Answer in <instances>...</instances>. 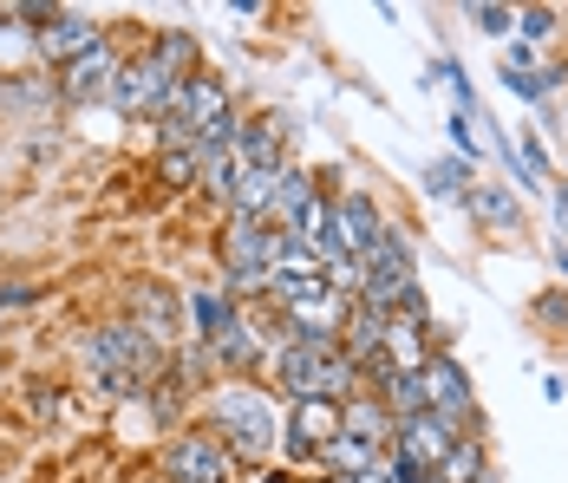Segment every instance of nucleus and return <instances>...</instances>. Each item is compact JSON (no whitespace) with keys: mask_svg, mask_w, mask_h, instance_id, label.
<instances>
[{"mask_svg":"<svg viewBox=\"0 0 568 483\" xmlns=\"http://www.w3.org/2000/svg\"><path fill=\"white\" fill-rule=\"evenodd\" d=\"M72 360H79V379H85V392H99L105 405H138L144 392H151V379L171 366V353L164 346H151L144 333L131 321H99L85 326L79 340H72Z\"/></svg>","mask_w":568,"mask_h":483,"instance_id":"nucleus-1","label":"nucleus"},{"mask_svg":"<svg viewBox=\"0 0 568 483\" xmlns=\"http://www.w3.org/2000/svg\"><path fill=\"white\" fill-rule=\"evenodd\" d=\"M203 425L223 437L229 451H235V464L242 471H262L275 451H282V419L287 405L275 392H262L255 379H216L210 392H203Z\"/></svg>","mask_w":568,"mask_h":483,"instance_id":"nucleus-2","label":"nucleus"},{"mask_svg":"<svg viewBox=\"0 0 568 483\" xmlns=\"http://www.w3.org/2000/svg\"><path fill=\"white\" fill-rule=\"evenodd\" d=\"M287 229L275 222H248V215H223V235H216V262H223V288L235 301H268V281L282 262Z\"/></svg>","mask_w":568,"mask_h":483,"instance_id":"nucleus-3","label":"nucleus"},{"mask_svg":"<svg viewBox=\"0 0 568 483\" xmlns=\"http://www.w3.org/2000/svg\"><path fill=\"white\" fill-rule=\"evenodd\" d=\"M418 288V262H412V235L398 229V222H386V235L366 249V262H359V308L366 314H386L393 321L398 301Z\"/></svg>","mask_w":568,"mask_h":483,"instance_id":"nucleus-4","label":"nucleus"},{"mask_svg":"<svg viewBox=\"0 0 568 483\" xmlns=\"http://www.w3.org/2000/svg\"><path fill=\"white\" fill-rule=\"evenodd\" d=\"M158 483H242V464L210 425H183L158 444Z\"/></svg>","mask_w":568,"mask_h":483,"instance_id":"nucleus-5","label":"nucleus"},{"mask_svg":"<svg viewBox=\"0 0 568 483\" xmlns=\"http://www.w3.org/2000/svg\"><path fill=\"white\" fill-rule=\"evenodd\" d=\"M176 92H183V79H176L158 53H124L118 85H112V99H105V105H112L118 118H151V124H158V118L171 111Z\"/></svg>","mask_w":568,"mask_h":483,"instance_id":"nucleus-6","label":"nucleus"},{"mask_svg":"<svg viewBox=\"0 0 568 483\" xmlns=\"http://www.w3.org/2000/svg\"><path fill=\"white\" fill-rule=\"evenodd\" d=\"M118 321H131L151 346H164V353H176V346L190 340V321H183V288H171V281H131V288H124Z\"/></svg>","mask_w":568,"mask_h":483,"instance_id":"nucleus-7","label":"nucleus"},{"mask_svg":"<svg viewBox=\"0 0 568 483\" xmlns=\"http://www.w3.org/2000/svg\"><path fill=\"white\" fill-rule=\"evenodd\" d=\"M341 437V405L334 399H301V405H287L282 419V464H314L327 444Z\"/></svg>","mask_w":568,"mask_h":483,"instance_id":"nucleus-8","label":"nucleus"},{"mask_svg":"<svg viewBox=\"0 0 568 483\" xmlns=\"http://www.w3.org/2000/svg\"><path fill=\"white\" fill-rule=\"evenodd\" d=\"M105 40V27L92 20V13H72V7H59L53 20L33 33V59H40V72L53 66V72H65V66H79V59L92 53Z\"/></svg>","mask_w":568,"mask_h":483,"instance_id":"nucleus-9","label":"nucleus"},{"mask_svg":"<svg viewBox=\"0 0 568 483\" xmlns=\"http://www.w3.org/2000/svg\"><path fill=\"white\" fill-rule=\"evenodd\" d=\"M334 353H341V346H334ZM334 353H321V346H307V340H275V360H268L275 392H282L287 405L327 399V360H334Z\"/></svg>","mask_w":568,"mask_h":483,"instance_id":"nucleus-10","label":"nucleus"},{"mask_svg":"<svg viewBox=\"0 0 568 483\" xmlns=\"http://www.w3.org/2000/svg\"><path fill=\"white\" fill-rule=\"evenodd\" d=\"M118 66H124V40L105 33V40L79 59V66H65V72H59V105H99V99H112Z\"/></svg>","mask_w":568,"mask_h":483,"instance_id":"nucleus-11","label":"nucleus"},{"mask_svg":"<svg viewBox=\"0 0 568 483\" xmlns=\"http://www.w3.org/2000/svg\"><path fill=\"white\" fill-rule=\"evenodd\" d=\"M418 379H425V412H438L452 431H464L477 419V392H470V373L457 366V353H432Z\"/></svg>","mask_w":568,"mask_h":483,"instance_id":"nucleus-12","label":"nucleus"},{"mask_svg":"<svg viewBox=\"0 0 568 483\" xmlns=\"http://www.w3.org/2000/svg\"><path fill=\"white\" fill-rule=\"evenodd\" d=\"M210 360H216V373L223 379H255L262 373V360H268V340H262V326L248 321V314H235V321L210 340Z\"/></svg>","mask_w":568,"mask_h":483,"instance_id":"nucleus-13","label":"nucleus"},{"mask_svg":"<svg viewBox=\"0 0 568 483\" xmlns=\"http://www.w3.org/2000/svg\"><path fill=\"white\" fill-rule=\"evenodd\" d=\"M457 437H464V431H452L438 412H418V419H405V425H398L393 451H405V457H412V464H425V471H438V464L457 451Z\"/></svg>","mask_w":568,"mask_h":483,"instance_id":"nucleus-14","label":"nucleus"},{"mask_svg":"<svg viewBox=\"0 0 568 483\" xmlns=\"http://www.w3.org/2000/svg\"><path fill=\"white\" fill-rule=\"evenodd\" d=\"M464 210H470L477 229H490V235H523V210H516L510 183H470L464 190Z\"/></svg>","mask_w":568,"mask_h":483,"instance_id":"nucleus-15","label":"nucleus"},{"mask_svg":"<svg viewBox=\"0 0 568 483\" xmlns=\"http://www.w3.org/2000/svg\"><path fill=\"white\" fill-rule=\"evenodd\" d=\"M242 314V301L229 294V288H183V321H190V340H216L229 321Z\"/></svg>","mask_w":568,"mask_h":483,"instance_id":"nucleus-16","label":"nucleus"},{"mask_svg":"<svg viewBox=\"0 0 568 483\" xmlns=\"http://www.w3.org/2000/svg\"><path fill=\"white\" fill-rule=\"evenodd\" d=\"M235 151H242V163H255V170H282L287 163V118H242Z\"/></svg>","mask_w":568,"mask_h":483,"instance_id":"nucleus-17","label":"nucleus"},{"mask_svg":"<svg viewBox=\"0 0 568 483\" xmlns=\"http://www.w3.org/2000/svg\"><path fill=\"white\" fill-rule=\"evenodd\" d=\"M341 431H346V437H366V444H379V451H393L398 419L386 412V399L359 392V399H346V405H341Z\"/></svg>","mask_w":568,"mask_h":483,"instance_id":"nucleus-18","label":"nucleus"},{"mask_svg":"<svg viewBox=\"0 0 568 483\" xmlns=\"http://www.w3.org/2000/svg\"><path fill=\"white\" fill-rule=\"evenodd\" d=\"M282 170H287V163H282ZM282 170H255V163H242V177H235V197H229V215L268 222V215H275V190H282Z\"/></svg>","mask_w":568,"mask_h":483,"instance_id":"nucleus-19","label":"nucleus"},{"mask_svg":"<svg viewBox=\"0 0 568 483\" xmlns=\"http://www.w3.org/2000/svg\"><path fill=\"white\" fill-rule=\"evenodd\" d=\"M53 105H59V79H47V72H20V79H0V118H20V111L47 118Z\"/></svg>","mask_w":568,"mask_h":483,"instance_id":"nucleus-20","label":"nucleus"},{"mask_svg":"<svg viewBox=\"0 0 568 483\" xmlns=\"http://www.w3.org/2000/svg\"><path fill=\"white\" fill-rule=\"evenodd\" d=\"M341 353L366 373V366H379L386 360V314H366L359 301H353V321H346V333H341Z\"/></svg>","mask_w":568,"mask_h":483,"instance_id":"nucleus-21","label":"nucleus"},{"mask_svg":"<svg viewBox=\"0 0 568 483\" xmlns=\"http://www.w3.org/2000/svg\"><path fill=\"white\" fill-rule=\"evenodd\" d=\"M379 457H386L379 444H366V437H346V431H341V437H334V444L314 457V477H366Z\"/></svg>","mask_w":568,"mask_h":483,"instance_id":"nucleus-22","label":"nucleus"},{"mask_svg":"<svg viewBox=\"0 0 568 483\" xmlns=\"http://www.w3.org/2000/svg\"><path fill=\"white\" fill-rule=\"evenodd\" d=\"M386 360H393L398 373H425V360H432V340H425V326L393 314L386 321Z\"/></svg>","mask_w":568,"mask_h":483,"instance_id":"nucleus-23","label":"nucleus"},{"mask_svg":"<svg viewBox=\"0 0 568 483\" xmlns=\"http://www.w3.org/2000/svg\"><path fill=\"white\" fill-rule=\"evenodd\" d=\"M314 197H321V183H314L301 163H287V170H282V190H275V215H268V222H275V229H294V222L307 215V203H314Z\"/></svg>","mask_w":568,"mask_h":483,"instance_id":"nucleus-24","label":"nucleus"},{"mask_svg":"<svg viewBox=\"0 0 568 483\" xmlns=\"http://www.w3.org/2000/svg\"><path fill=\"white\" fill-rule=\"evenodd\" d=\"M235 177H242V151H235V144L203 151V170H196V190H203V197H216V203L229 210V197H235Z\"/></svg>","mask_w":568,"mask_h":483,"instance_id":"nucleus-25","label":"nucleus"},{"mask_svg":"<svg viewBox=\"0 0 568 483\" xmlns=\"http://www.w3.org/2000/svg\"><path fill=\"white\" fill-rule=\"evenodd\" d=\"M432 483H490V451H484V437H457V451L432 471Z\"/></svg>","mask_w":568,"mask_h":483,"instance_id":"nucleus-26","label":"nucleus"},{"mask_svg":"<svg viewBox=\"0 0 568 483\" xmlns=\"http://www.w3.org/2000/svg\"><path fill=\"white\" fill-rule=\"evenodd\" d=\"M510 170H516V183H523V190H556V170H549V151H542V138H536V131H516Z\"/></svg>","mask_w":568,"mask_h":483,"instance_id":"nucleus-27","label":"nucleus"},{"mask_svg":"<svg viewBox=\"0 0 568 483\" xmlns=\"http://www.w3.org/2000/svg\"><path fill=\"white\" fill-rule=\"evenodd\" d=\"M151 53L164 59L176 79H196V72H203V53H196V33H190V27H164V33L151 40Z\"/></svg>","mask_w":568,"mask_h":483,"instance_id":"nucleus-28","label":"nucleus"},{"mask_svg":"<svg viewBox=\"0 0 568 483\" xmlns=\"http://www.w3.org/2000/svg\"><path fill=\"white\" fill-rule=\"evenodd\" d=\"M151 170H158V183H164V190H176V197H183V190H196V170H203V158H196V151H158V163H151Z\"/></svg>","mask_w":568,"mask_h":483,"instance_id":"nucleus-29","label":"nucleus"},{"mask_svg":"<svg viewBox=\"0 0 568 483\" xmlns=\"http://www.w3.org/2000/svg\"><path fill=\"white\" fill-rule=\"evenodd\" d=\"M470 183H477V177H470V163H464V158H438L432 170H425V190H432V197H445V203L464 197Z\"/></svg>","mask_w":568,"mask_h":483,"instance_id":"nucleus-30","label":"nucleus"},{"mask_svg":"<svg viewBox=\"0 0 568 483\" xmlns=\"http://www.w3.org/2000/svg\"><path fill=\"white\" fill-rule=\"evenodd\" d=\"M497 79H504L510 99H529V105H536V99L556 92V79H568V72H497Z\"/></svg>","mask_w":568,"mask_h":483,"instance_id":"nucleus-31","label":"nucleus"},{"mask_svg":"<svg viewBox=\"0 0 568 483\" xmlns=\"http://www.w3.org/2000/svg\"><path fill=\"white\" fill-rule=\"evenodd\" d=\"M464 20H470L477 33H490V40H510V27H516V7H464Z\"/></svg>","mask_w":568,"mask_h":483,"instance_id":"nucleus-32","label":"nucleus"},{"mask_svg":"<svg viewBox=\"0 0 568 483\" xmlns=\"http://www.w3.org/2000/svg\"><path fill=\"white\" fill-rule=\"evenodd\" d=\"M549 33H556V7H523V13H516V40L536 47V40H549Z\"/></svg>","mask_w":568,"mask_h":483,"instance_id":"nucleus-33","label":"nucleus"},{"mask_svg":"<svg viewBox=\"0 0 568 483\" xmlns=\"http://www.w3.org/2000/svg\"><path fill=\"white\" fill-rule=\"evenodd\" d=\"M27 412H33L40 425H53L59 412H65V392H59V385H27Z\"/></svg>","mask_w":568,"mask_h":483,"instance_id":"nucleus-34","label":"nucleus"},{"mask_svg":"<svg viewBox=\"0 0 568 483\" xmlns=\"http://www.w3.org/2000/svg\"><path fill=\"white\" fill-rule=\"evenodd\" d=\"M33 301H47L40 281H27V274H7V281H0V308H33Z\"/></svg>","mask_w":568,"mask_h":483,"instance_id":"nucleus-35","label":"nucleus"},{"mask_svg":"<svg viewBox=\"0 0 568 483\" xmlns=\"http://www.w3.org/2000/svg\"><path fill=\"white\" fill-rule=\"evenodd\" d=\"M242 483H301L287 464H262V471H242Z\"/></svg>","mask_w":568,"mask_h":483,"instance_id":"nucleus-36","label":"nucleus"},{"mask_svg":"<svg viewBox=\"0 0 568 483\" xmlns=\"http://www.w3.org/2000/svg\"><path fill=\"white\" fill-rule=\"evenodd\" d=\"M536 314H542V321H562V314H568V294H549V301H542Z\"/></svg>","mask_w":568,"mask_h":483,"instance_id":"nucleus-37","label":"nucleus"},{"mask_svg":"<svg viewBox=\"0 0 568 483\" xmlns=\"http://www.w3.org/2000/svg\"><path fill=\"white\" fill-rule=\"evenodd\" d=\"M359 483H398V477H393V457H379V464H373V471H366Z\"/></svg>","mask_w":568,"mask_h":483,"instance_id":"nucleus-38","label":"nucleus"},{"mask_svg":"<svg viewBox=\"0 0 568 483\" xmlns=\"http://www.w3.org/2000/svg\"><path fill=\"white\" fill-rule=\"evenodd\" d=\"M314 483H359V477H314Z\"/></svg>","mask_w":568,"mask_h":483,"instance_id":"nucleus-39","label":"nucleus"},{"mask_svg":"<svg viewBox=\"0 0 568 483\" xmlns=\"http://www.w3.org/2000/svg\"><path fill=\"white\" fill-rule=\"evenodd\" d=\"M562 229H568V215H562Z\"/></svg>","mask_w":568,"mask_h":483,"instance_id":"nucleus-40","label":"nucleus"}]
</instances>
